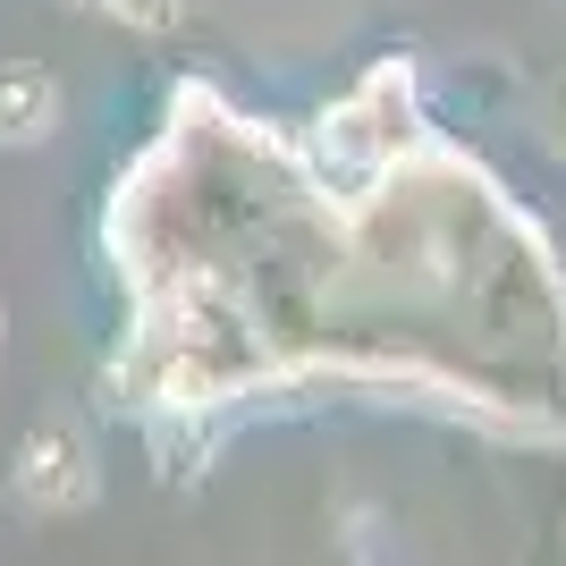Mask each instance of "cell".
I'll return each instance as SVG.
<instances>
[{"label":"cell","mask_w":566,"mask_h":566,"mask_svg":"<svg viewBox=\"0 0 566 566\" xmlns=\"http://www.w3.org/2000/svg\"><path fill=\"white\" fill-rule=\"evenodd\" d=\"M18 491L25 507H76V499L94 491V465H85V440L60 423H43L25 440V465H18Z\"/></svg>","instance_id":"cell-1"},{"label":"cell","mask_w":566,"mask_h":566,"mask_svg":"<svg viewBox=\"0 0 566 566\" xmlns=\"http://www.w3.org/2000/svg\"><path fill=\"white\" fill-rule=\"evenodd\" d=\"M51 111H60V94H51V76L18 69V76H0V136L25 144V136H43Z\"/></svg>","instance_id":"cell-2"},{"label":"cell","mask_w":566,"mask_h":566,"mask_svg":"<svg viewBox=\"0 0 566 566\" xmlns=\"http://www.w3.org/2000/svg\"><path fill=\"white\" fill-rule=\"evenodd\" d=\"M549 136H558V153H566V76L549 85Z\"/></svg>","instance_id":"cell-3"}]
</instances>
